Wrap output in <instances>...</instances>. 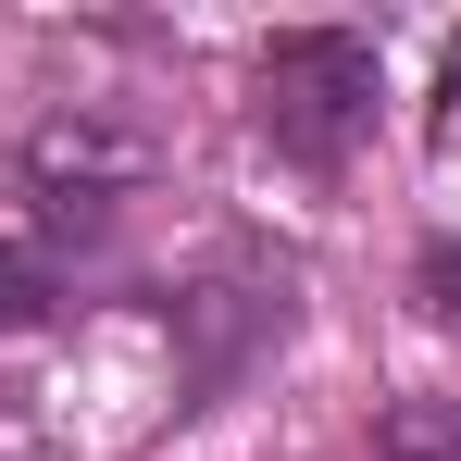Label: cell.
Masks as SVG:
<instances>
[{
    "instance_id": "cell-5",
    "label": "cell",
    "mask_w": 461,
    "mask_h": 461,
    "mask_svg": "<svg viewBox=\"0 0 461 461\" xmlns=\"http://www.w3.org/2000/svg\"><path fill=\"white\" fill-rule=\"evenodd\" d=\"M449 100H461V50H449Z\"/></svg>"
},
{
    "instance_id": "cell-4",
    "label": "cell",
    "mask_w": 461,
    "mask_h": 461,
    "mask_svg": "<svg viewBox=\"0 0 461 461\" xmlns=\"http://www.w3.org/2000/svg\"><path fill=\"white\" fill-rule=\"evenodd\" d=\"M411 287H424V312H437V324H461V237H437V249L411 262Z\"/></svg>"
},
{
    "instance_id": "cell-1",
    "label": "cell",
    "mask_w": 461,
    "mask_h": 461,
    "mask_svg": "<svg viewBox=\"0 0 461 461\" xmlns=\"http://www.w3.org/2000/svg\"><path fill=\"white\" fill-rule=\"evenodd\" d=\"M375 38H349V25H287L275 50H262V138L300 162H349L375 138Z\"/></svg>"
},
{
    "instance_id": "cell-2",
    "label": "cell",
    "mask_w": 461,
    "mask_h": 461,
    "mask_svg": "<svg viewBox=\"0 0 461 461\" xmlns=\"http://www.w3.org/2000/svg\"><path fill=\"white\" fill-rule=\"evenodd\" d=\"M375 461H461V399H399L375 424Z\"/></svg>"
},
{
    "instance_id": "cell-3",
    "label": "cell",
    "mask_w": 461,
    "mask_h": 461,
    "mask_svg": "<svg viewBox=\"0 0 461 461\" xmlns=\"http://www.w3.org/2000/svg\"><path fill=\"white\" fill-rule=\"evenodd\" d=\"M50 300H63V262L50 249H0V324H38Z\"/></svg>"
}]
</instances>
